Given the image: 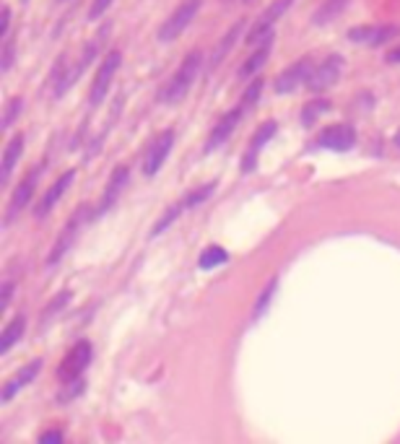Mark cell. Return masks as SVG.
I'll list each match as a JSON object with an SVG mask.
<instances>
[{"label":"cell","instance_id":"1","mask_svg":"<svg viewBox=\"0 0 400 444\" xmlns=\"http://www.w3.org/2000/svg\"><path fill=\"white\" fill-rule=\"evenodd\" d=\"M200 68H203V52H200V50H193V52L180 63V68H177V73L172 76V81L162 88L159 102H164V104H180V102L187 97V91L193 88L195 78L200 73Z\"/></svg>","mask_w":400,"mask_h":444},{"label":"cell","instance_id":"2","mask_svg":"<svg viewBox=\"0 0 400 444\" xmlns=\"http://www.w3.org/2000/svg\"><path fill=\"white\" fill-rule=\"evenodd\" d=\"M343 68H346V60H343L341 55H327L325 60H320V63L314 66L312 76L307 78L304 86L309 88L312 94H323L325 88L338 84V78L343 76Z\"/></svg>","mask_w":400,"mask_h":444},{"label":"cell","instance_id":"3","mask_svg":"<svg viewBox=\"0 0 400 444\" xmlns=\"http://www.w3.org/2000/svg\"><path fill=\"white\" fill-rule=\"evenodd\" d=\"M42 169H44V164H37L34 169H29V172H26V177L21 180V184L13 190L11 200H8V211H6V226H8V224H13L16 218L21 216L23 208L32 203L34 193H37V180H39Z\"/></svg>","mask_w":400,"mask_h":444},{"label":"cell","instance_id":"4","mask_svg":"<svg viewBox=\"0 0 400 444\" xmlns=\"http://www.w3.org/2000/svg\"><path fill=\"white\" fill-rule=\"evenodd\" d=\"M200 3H203V0H184V3H180V6L174 8L172 16L162 23V29H159V42H174V39L190 26V21H193L198 8H200Z\"/></svg>","mask_w":400,"mask_h":444},{"label":"cell","instance_id":"5","mask_svg":"<svg viewBox=\"0 0 400 444\" xmlns=\"http://www.w3.org/2000/svg\"><path fill=\"white\" fill-rule=\"evenodd\" d=\"M120 66H122V52H120V50H112V52L104 57V63L99 66L94 81H91V94H88V104H91V107H97V104L104 102V97H107L109 91V84H112L115 73L120 70Z\"/></svg>","mask_w":400,"mask_h":444},{"label":"cell","instance_id":"6","mask_svg":"<svg viewBox=\"0 0 400 444\" xmlns=\"http://www.w3.org/2000/svg\"><path fill=\"white\" fill-rule=\"evenodd\" d=\"M88 361H91V343H88V340H78L76 346L65 354L63 364L57 367V377H60V382L65 385V382L78 379L84 371H86Z\"/></svg>","mask_w":400,"mask_h":444},{"label":"cell","instance_id":"7","mask_svg":"<svg viewBox=\"0 0 400 444\" xmlns=\"http://www.w3.org/2000/svg\"><path fill=\"white\" fill-rule=\"evenodd\" d=\"M314 63L312 57H299L294 66H289L286 70H281V76L276 78V84H273V88H276V94H292V91H296V88L302 86V84H307V78L312 76L314 70Z\"/></svg>","mask_w":400,"mask_h":444},{"label":"cell","instance_id":"8","mask_svg":"<svg viewBox=\"0 0 400 444\" xmlns=\"http://www.w3.org/2000/svg\"><path fill=\"white\" fill-rule=\"evenodd\" d=\"M104 37H107V32L97 34V37H94V39H91V42L86 44V52L78 57L76 66H70L68 70H63V78H60V81H57V86H55V97H63L65 91H68V88H70V86H73V84L78 81V76L84 73V68L91 66V60L97 57L99 47H102V42H104Z\"/></svg>","mask_w":400,"mask_h":444},{"label":"cell","instance_id":"9","mask_svg":"<svg viewBox=\"0 0 400 444\" xmlns=\"http://www.w3.org/2000/svg\"><path fill=\"white\" fill-rule=\"evenodd\" d=\"M174 146V133L164 131L159 138H153V143L146 148V159H143V174L146 177H156V172L162 169V164L166 162V156Z\"/></svg>","mask_w":400,"mask_h":444},{"label":"cell","instance_id":"10","mask_svg":"<svg viewBox=\"0 0 400 444\" xmlns=\"http://www.w3.org/2000/svg\"><path fill=\"white\" fill-rule=\"evenodd\" d=\"M398 34H400V26H395V23H385V26H356V29L348 32V39H351V42L379 47V44H388L390 39H395Z\"/></svg>","mask_w":400,"mask_h":444},{"label":"cell","instance_id":"11","mask_svg":"<svg viewBox=\"0 0 400 444\" xmlns=\"http://www.w3.org/2000/svg\"><path fill=\"white\" fill-rule=\"evenodd\" d=\"M128 174L130 169L125 166V164H120V166H115V172H112V177H109L107 182V190H104V195H102V203H99V208L94 211V216H104L109 208L117 203V197L122 195V190H125V184H128Z\"/></svg>","mask_w":400,"mask_h":444},{"label":"cell","instance_id":"12","mask_svg":"<svg viewBox=\"0 0 400 444\" xmlns=\"http://www.w3.org/2000/svg\"><path fill=\"white\" fill-rule=\"evenodd\" d=\"M73 180H76V172H73V169H70V172H65L63 177H57V180H55V182L50 184L47 190H44V195L39 197V203H37V208H34V216H37V218L47 216V213L55 208V203H57V200L65 195V190L73 184Z\"/></svg>","mask_w":400,"mask_h":444},{"label":"cell","instance_id":"13","mask_svg":"<svg viewBox=\"0 0 400 444\" xmlns=\"http://www.w3.org/2000/svg\"><path fill=\"white\" fill-rule=\"evenodd\" d=\"M356 143V133L351 125L346 122H338V125H330L320 133V146L325 148H333V151H348L351 146Z\"/></svg>","mask_w":400,"mask_h":444},{"label":"cell","instance_id":"14","mask_svg":"<svg viewBox=\"0 0 400 444\" xmlns=\"http://www.w3.org/2000/svg\"><path fill=\"white\" fill-rule=\"evenodd\" d=\"M39 371H42V358H34V361H29L26 367H21L19 371H16V374H13L11 379H8V382H6V385H3V392H0V400L8 403V400L13 398V395H16V392L23 390V387H26L29 382H34Z\"/></svg>","mask_w":400,"mask_h":444},{"label":"cell","instance_id":"15","mask_svg":"<svg viewBox=\"0 0 400 444\" xmlns=\"http://www.w3.org/2000/svg\"><path fill=\"white\" fill-rule=\"evenodd\" d=\"M242 115H245V109L242 107H234L229 115H224V117L218 119L216 125H213V131H211V135H208V141H206V153L208 151H213V148H218L221 143L227 141L229 135L234 133V128L239 125V119H242Z\"/></svg>","mask_w":400,"mask_h":444},{"label":"cell","instance_id":"16","mask_svg":"<svg viewBox=\"0 0 400 444\" xmlns=\"http://www.w3.org/2000/svg\"><path fill=\"white\" fill-rule=\"evenodd\" d=\"M78 224H81V213H76V216L68 221V226L60 231V237H57L55 247L50 249V258H47V265H50V268L63 260L65 255H68V249L73 247V242H76V234H78Z\"/></svg>","mask_w":400,"mask_h":444},{"label":"cell","instance_id":"17","mask_svg":"<svg viewBox=\"0 0 400 444\" xmlns=\"http://www.w3.org/2000/svg\"><path fill=\"white\" fill-rule=\"evenodd\" d=\"M278 131V125L273 122V119H268V122H263L258 128V133H255V138H252V143L247 146V153H245V162H242V172L247 174L255 169V164H258V151L263 148V143L271 141L273 133Z\"/></svg>","mask_w":400,"mask_h":444},{"label":"cell","instance_id":"18","mask_svg":"<svg viewBox=\"0 0 400 444\" xmlns=\"http://www.w3.org/2000/svg\"><path fill=\"white\" fill-rule=\"evenodd\" d=\"M245 26H247V21H245V19H239V21L234 23V26H231V29H229V32L224 34L221 39H218L216 47H213V50H211V55H208V70H213V68L221 66V60H224L229 50L237 44L239 34H242V29H245Z\"/></svg>","mask_w":400,"mask_h":444},{"label":"cell","instance_id":"19","mask_svg":"<svg viewBox=\"0 0 400 444\" xmlns=\"http://www.w3.org/2000/svg\"><path fill=\"white\" fill-rule=\"evenodd\" d=\"M271 47H273V37H268V39H265V42H260L258 50H255V52L249 55L247 60L242 63V68H239V78H242V81L258 76L260 68L265 66V60L271 57Z\"/></svg>","mask_w":400,"mask_h":444},{"label":"cell","instance_id":"20","mask_svg":"<svg viewBox=\"0 0 400 444\" xmlns=\"http://www.w3.org/2000/svg\"><path fill=\"white\" fill-rule=\"evenodd\" d=\"M23 333H26V317L19 314V317H13L11 322L3 327V336H0V354H8V351L23 338Z\"/></svg>","mask_w":400,"mask_h":444},{"label":"cell","instance_id":"21","mask_svg":"<svg viewBox=\"0 0 400 444\" xmlns=\"http://www.w3.org/2000/svg\"><path fill=\"white\" fill-rule=\"evenodd\" d=\"M23 143H26V138H23V133H19V135H13L11 141H8V146H6V153H3V182L11 180L13 166H16V162H19V156H21L23 151Z\"/></svg>","mask_w":400,"mask_h":444},{"label":"cell","instance_id":"22","mask_svg":"<svg viewBox=\"0 0 400 444\" xmlns=\"http://www.w3.org/2000/svg\"><path fill=\"white\" fill-rule=\"evenodd\" d=\"M348 3H351V0H325L323 6L314 11L312 23H314V26H325V23H330L333 19H338L341 13L346 11Z\"/></svg>","mask_w":400,"mask_h":444},{"label":"cell","instance_id":"23","mask_svg":"<svg viewBox=\"0 0 400 444\" xmlns=\"http://www.w3.org/2000/svg\"><path fill=\"white\" fill-rule=\"evenodd\" d=\"M330 109H333V104H330V99H323V97L312 99L309 104H304V109H302V122H304V125H312V122H317V119L323 117L325 112H330Z\"/></svg>","mask_w":400,"mask_h":444},{"label":"cell","instance_id":"24","mask_svg":"<svg viewBox=\"0 0 400 444\" xmlns=\"http://www.w3.org/2000/svg\"><path fill=\"white\" fill-rule=\"evenodd\" d=\"M227 260H229L227 249L213 244V247H208L206 252L200 255V268H203V271H211V268H216V265H224Z\"/></svg>","mask_w":400,"mask_h":444},{"label":"cell","instance_id":"25","mask_svg":"<svg viewBox=\"0 0 400 444\" xmlns=\"http://www.w3.org/2000/svg\"><path fill=\"white\" fill-rule=\"evenodd\" d=\"M184 208H187V206H184V200H182V203H174V206L169 208V211H166V213H164L162 218H159V224H156V226L151 229V237H159V234H162L164 229H166V226H172L174 221H177V216L182 213Z\"/></svg>","mask_w":400,"mask_h":444},{"label":"cell","instance_id":"26","mask_svg":"<svg viewBox=\"0 0 400 444\" xmlns=\"http://www.w3.org/2000/svg\"><path fill=\"white\" fill-rule=\"evenodd\" d=\"M292 3L294 0H273L271 3V8H268V11L263 13V16H260V21H268V23H276L278 21V19H281L283 13L289 11V8H292Z\"/></svg>","mask_w":400,"mask_h":444},{"label":"cell","instance_id":"27","mask_svg":"<svg viewBox=\"0 0 400 444\" xmlns=\"http://www.w3.org/2000/svg\"><path fill=\"white\" fill-rule=\"evenodd\" d=\"M21 107H23V99L21 97L8 99V104H6V112H3V131H8V128H11L13 119L21 115Z\"/></svg>","mask_w":400,"mask_h":444},{"label":"cell","instance_id":"28","mask_svg":"<svg viewBox=\"0 0 400 444\" xmlns=\"http://www.w3.org/2000/svg\"><path fill=\"white\" fill-rule=\"evenodd\" d=\"M213 190H216V182H208V184H203V187H198V190H193L190 195L184 197V206L195 208L198 203H203V200H208V197L213 195Z\"/></svg>","mask_w":400,"mask_h":444},{"label":"cell","instance_id":"29","mask_svg":"<svg viewBox=\"0 0 400 444\" xmlns=\"http://www.w3.org/2000/svg\"><path fill=\"white\" fill-rule=\"evenodd\" d=\"M70 302V291H63V293H57V296H55L53 302H50V307H47V309H44V314H42V320L44 322H47V320H50V317H53V314H57L60 312V309H63L65 304Z\"/></svg>","mask_w":400,"mask_h":444},{"label":"cell","instance_id":"30","mask_svg":"<svg viewBox=\"0 0 400 444\" xmlns=\"http://www.w3.org/2000/svg\"><path fill=\"white\" fill-rule=\"evenodd\" d=\"M260 91H263V78H255L252 84H249V88L245 91V97H242V102H239V107L245 109L247 104H255L260 99Z\"/></svg>","mask_w":400,"mask_h":444},{"label":"cell","instance_id":"31","mask_svg":"<svg viewBox=\"0 0 400 444\" xmlns=\"http://www.w3.org/2000/svg\"><path fill=\"white\" fill-rule=\"evenodd\" d=\"M273 291H276V281H271V283H268V286H265V291L260 293L258 304H255V317H260V314H263V309H265V307H268V302H271Z\"/></svg>","mask_w":400,"mask_h":444},{"label":"cell","instance_id":"32","mask_svg":"<svg viewBox=\"0 0 400 444\" xmlns=\"http://www.w3.org/2000/svg\"><path fill=\"white\" fill-rule=\"evenodd\" d=\"M109 6H112V0H94V3H91V11H88V19H91V21L102 19V16L107 13Z\"/></svg>","mask_w":400,"mask_h":444},{"label":"cell","instance_id":"33","mask_svg":"<svg viewBox=\"0 0 400 444\" xmlns=\"http://www.w3.org/2000/svg\"><path fill=\"white\" fill-rule=\"evenodd\" d=\"M13 55H16V44H13V39L6 37V44H3V66H0L3 70H8V68H11Z\"/></svg>","mask_w":400,"mask_h":444},{"label":"cell","instance_id":"34","mask_svg":"<svg viewBox=\"0 0 400 444\" xmlns=\"http://www.w3.org/2000/svg\"><path fill=\"white\" fill-rule=\"evenodd\" d=\"M11 296H13V283L6 281L3 283V302H0V309H3V312L11 307Z\"/></svg>","mask_w":400,"mask_h":444},{"label":"cell","instance_id":"35","mask_svg":"<svg viewBox=\"0 0 400 444\" xmlns=\"http://www.w3.org/2000/svg\"><path fill=\"white\" fill-rule=\"evenodd\" d=\"M65 434L60 429H50V432H42L39 434V442H63Z\"/></svg>","mask_w":400,"mask_h":444},{"label":"cell","instance_id":"36","mask_svg":"<svg viewBox=\"0 0 400 444\" xmlns=\"http://www.w3.org/2000/svg\"><path fill=\"white\" fill-rule=\"evenodd\" d=\"M385 60H388L390 66H400V44L398 47H392V50L385 55Z\"/></svg>","mask_w":400,"mask_h":444},{"label":"cell","instance_id":"37","mask_svg":"<svg viewBox=\"0 0 400 444\" xmlns=\"http://www.w3.org/2000/svg\"><path fill=\"white\" fill-rule=\"evenodd\" d=\"M8 29H11V8H3V29H0V34L8 37Z\"/></svg>","mask_w":400,"mask_h":444},{"label":"cell","instance_id":"38","mask_svg":"<svg viewBox=\"0 0 400 444\" xmlns=\"http://www.w3.org/2000/svg\"><path fill=\"white\" fill-rule=\"evenodd\" d=\"M395 143H398V146H400V133H398V135H395Z\"/></svg>","mask_w":400,"mask_h":444}]
</instances>
